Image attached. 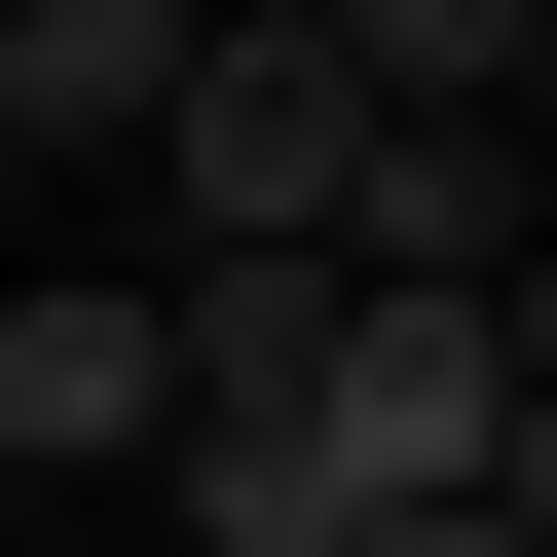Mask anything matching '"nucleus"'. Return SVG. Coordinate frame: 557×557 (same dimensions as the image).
<instances>
[{"label": "nucleus", "mask_w": 557, "mask_h": 557, "mask_svg": "<svg viewBox=\"0 0 557 557\" xmlns=\"http://www.w3.org/2000/svg\"><path fill=\"white\" fill-rule=\"evenodd\" d=\"M149 483H186V557H335V446H298V409H186Z\"/></svg>", "instance_id": "nucleus-5"}, {"label": "nucleus", "mask_w": 557, "mask_h": 557, "mask_svg": "<svg viewBox=\"0 0 557 557\" xmlns=\"http://www.w3.org/2000/svg\"><path fill=\"white\" fill-rule=\"evenodd\" d=\"M186 112V0H0V186L38 149H149Z\"/></svg>", "instance_id": "nucleus-4"}, {"label": "nucleus", "mask_w": 557, "mask_h": 557, "mask_svg": "<svg viewBox=\"0 0 557 557\" xmlns=\"http://www.w3.org/2000/svg\"><path fill=\"white\" fill-rule=\"evenodd\" d=\"M335 149H372V75H335V0H298V38H186V112H149L186 260H335Z\"/></svg>", "instance_id": "nucleus-1"}, {"label": "nucleus", "mask_w": 557, "mask_h": 557, "mask_svg": "<svg viewBox=\"0 0 557 557\" xmlns=\"http://www.w3.org/2000/svg\"><path fill=\"white\" fill-rule=\"evenodd\" d=\"M335 298H483L520 335V112H372L335 149Z\"/></svg>", "instance_id": "nucleus-2"}, {"label": "nucleus", "mask_w": 557, "mask_h": 557, "mask_svg": "<svg viewBox=\"0 0 557 557\" xmlns=\"http://www.w3.org/2000/svg\"><path fill=\"white\" fill-rule=\"evenodd\" d=\"M335 557H557V520H335Z\"/></svg>", "instance_id": "nucleus-6"}, {"label": "nucleus", "mask_w": 557, "mask_h": 557, "mask_svg": "<svg viewBox=\"0 0 557 557\" xmlns=\"http://www.w3.org/2000/svg\"><path fill=\"white\" fill-rule=\"evenodd\" d=\"M0 520H38V483H0Z\"/></svg>", "instance_id": "nucleus-7"}, {"label": "nucleus", "mask_w": 557, "mask_h": 557, "mask_svg": "<svg viewBox=\"0 0 557 557\" xmlns=\"http://www.w3.org/2000/svg\"><path fill=\"white\" fill-rule=\"evenodd\" d=\"M0 483H149V298L112 260H0Z\"/></svg>", "instance_id": "nucleus-3"}]
</instances>
